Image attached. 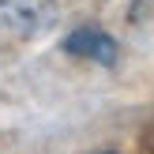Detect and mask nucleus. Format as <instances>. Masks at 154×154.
<instances>
[{
    "label": "nucleus",
    "mask_w": 154,
    "mask_h": 154,
    "mask_svg": "<svg viewBox=\"0 0 154 154\" xmlns=\"http://www.w3.org/2000/svg\"><path fill=\"white\" fill-rule=\"evenodd\" d=\"M53 0H0V23L15 34H42L53 26Z\"/></svg>",
    "instance_id": "obj_1"
},
{
    "label": "nucleus",
    "mask_w": 154,
    "mask_h": 154,
    "mask_svg": "<svg viewBox=\"0 0 154 154\" xmlns=\"http://www.w3.org/2000/svg\"><path fill=\"white\" fill-rule=\"evenodd\" d=\"M132 15L135 19H154V0H132Z\"/></svg>",
    "instance_id": "obj_3"
},
{
    "label": "nucleus",
    "mask_w": 154,
    "mask_h": 154,
    "mask_svg": "<svg viewBox=\"0 0 154 154\" xmlns=\"http://www.w3.org/2000/svg\"><path fill=\"white\" fill-rule=\"evenodd\" d=\"M64 53L94 60V64H117V42H113V34H105L98 26H75L64 38Z\"/></svg>",
    "instance_id": "obj_2"
}]
</instances>
